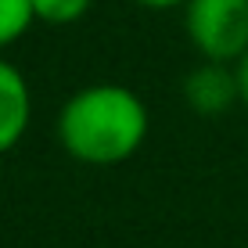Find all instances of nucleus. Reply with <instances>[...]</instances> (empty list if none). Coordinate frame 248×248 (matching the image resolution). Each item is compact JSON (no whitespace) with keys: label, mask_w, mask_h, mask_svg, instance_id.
Listing matches in <instances>:
<instances>
[{"label":"nucleus","mask_w":248,"mask_h":248,"mask_svg":"<svg viewBox=\"0 0 248 248\" xmlns=\"http://www.w3.org/2000/svg\"><path fill=\"white\" fill-rule=\"evenodd\" d=\"M148 126V108L130 87L93 83L62 105L58 144L83 166H119L140 151Z\"/></svg>","instance_id":"f257e3e1"},{"label":"nucleus","mask_w":248,"mask_h":248,"mask_svg":"<svg viewBox=\"0 0 248 248\" xmlns=\"http://www.w3.org/2000/svg\"><path fill=\"white\" fill-rule=\"evenodd\" d=\"M184 29L205 62H241L248 50V0H187Z\"/></svg>","instance_id":"f03ea898"},{"label":"nucleus","mask_w":248,"mask_h":248,"mask_svg":"<svg viewBox=\"0 0 248 248\" xmlns=\"http://www.w3.org/2000/svg\"><path fill=\"white\" fill-rule=\"evenodd\" d=\"M184 97L198 115H223L241 101L237 68H227V62H205L184 79Z\"/></svg>","instance_id":"7ed1b4c3"},{"label":"nucleus","mask_w":248,"mask_h":248,"mask_svg":"<svg viewBox=\"0 0 248 248\" xmlns=\"http://www.w3.org/2000/svg\"><path fill=\"white\" fill-rule=\"evenodd\" d=\"M32 119V93L22 68H15L7 58H0V155L15 148L25 137Z\"/></svg>","instance_id":"20e7f679"},{"label":"nucleus","mask_w":248,"mask_h":248,"mask_svg":"<svg viewBox=\"0 0 248 248\" xmlns=\"http://www.w3.org/2000/svg\"><path fill=\"white\" fill-rule=\"evenodd\" d=\"M32 22H36L32 0H0V50L22 40Z\"/></svg>","instance_id":"39448f33"},{"label":"nucleus","mask_w":248,"mask_h":248,"mask_svg":"<svg viewBox=\"0 0 248 248\" xmlns=\"http://www.w3.org/2000/svg\"><path fill=\"white\" fill-rule=\"evenodd\" d=\"M93 0H32L36 22L44 25H72L90 11Z\"/></svg>","instance_id":"423d86ee"},{"label":"nucleus","mask_w":248,"mask_h":248,"mask_svg":"<svg viewBox=\"0 0 248 248\" xmlns=\"http://www.w3.org/2000/svg\"><path fill=\"white\" fill-rule=\"evenodd\" d=\"M237 83H241V101H245V108H248V50H245L241 62H237Z\"/></svg>","instance_id":"0eeeda50"},{"label":"nucleus","mask_w":248,"mask_h":248,"mask_svg":"<svg viewBox=\"0 0 248 248\" xmlns=\"http://www.w3.org/2000/svg\"><path fill=\"white\" fill-rule=\"evenodd\" d=\"M144 7H155V11H166V7H187V0H137Z\"/></svg>","instance_id":"6e6552de"}]
</instances>
